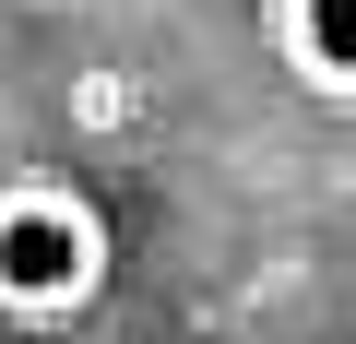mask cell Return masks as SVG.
<instances>
[{"label":"cell","instance_id":"cell-4","mask_svg":"<svg viewBox=\"0 0 356 344\" xmlns=\"http://www.w3.org/2000/svg\"><path fill=\"white\" fill-rule=\"evenodd\" d=\"M0 119H13V107H0Z\"/></svg>","mask_w":356,"mask_h":344},{"label":"cell","instance_id":"cell-1","mask_svg":"<svg viewBox=\"0 0 356 344\" xmlns=\"http://www.w3.org/2000/svg\"><path fill=\"white\" fill-rule=\"evenodd\" d=\"M119 273V226L72 179H0V320L13 332H72Z\"/></svg>","mask_w":356,"mask_h":344},{"label":"cell","instance_id":"cell-2","mask_svg":"<svg viewBox=\"0 0 356 344\" xmlns=\"http://www.w3.org/2000/svg\"><path fill=\"white\" fill-rule=\"evenodd\" d=\"M273 13V60L297 95H321L332 119H356V0H261Z\"/></svg>","mask_w":356,"mask_h":344},{"label":"cell","instance_id":"cell-3","mask_svg":"<svg viewBox=\"0 0 356 344\" xmlns=\"http://www.w3.org/2000/svg\"><path fill=\"white\" fill-rule=\"evenodd\" d=\"M83 131H131V72H83Z\"/></svg>","mask_w":356,"mask_h":344}]
</instances>
